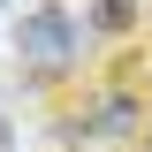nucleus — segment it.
Here are the masks:
<instances>
[{"mask_svg": "<svg viewBox=\"0 0 152 152\" xmlns=\"http://www.w3.org/2000/svg\"><path fill=\"white\" fill-rule=\"evenodd\" d=\"M15 53L31 61L38 76H61V69L76 61V15H69V8H38V15H23Z\"/></svg>", "mask_w": 152, "mask_h": 152, "instance_id": "nucleus-1", "label": "nucleus"}, {"mask_svg": "<svg viewBox=\"0 0 152 152\" xmlns=\"http://www.w3.org/2000/svg\"><path fill=\"white\" fill-rule=\"evenodd\" d=\"M137 15H145V0H99V23L107 31H129Z\"/></svg>", "mask_w": 152, "mask_h": 152, "instance_id": "nucleus-2", "label": "nucleus"}, {"mask_svg": "<svg viewBox=\"0 0 152 152\" xmlns=\"http://www.w3.org/2000/svg\"><path fill=\"white\" fill-rule=\"evenodd\" d=\"M0 152H8V114H0Z\"/></svg>", "mask_w": 152, "mask_h": 152, "instance_id": "nucleus-3", "label": "nucleus"}, {"mask_svg": "<svg viewBox=\"0 0 152 152\" xmlns=\"http://www.w3.org/2000/svg\"><path fill=\"white\" fill-rule=\"evenodd\" d=\"M0 8H8V0H0Z\"/></svg>", "mask_w": 152, "mask_h": 152, "instance_id": "nucleus-4", "label": "nucleus"}]
</instances>
